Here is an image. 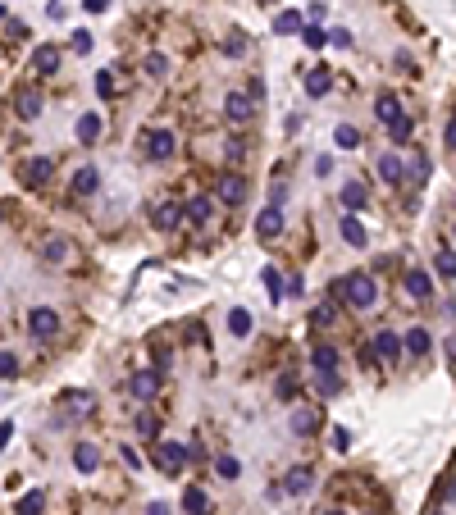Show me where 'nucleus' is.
Wrapping results in <instances>:
<instances>
[{"label": "nucleus", "mask_w": 456, "mask_h": 515, "mask_svg": "<svg viewBox=\"0 0 456 515\" xmlns=\"http://www.w3.org/2000/svg\"><path fill=\"white\" fill-rule=\"evenodd\" d=\"M338 297L347 301L352 310H374V301H379V283H374V274H365V269H356V274H347V278H338V287H333Z\"/></svg>", "instance_id": "1"}, {"label": "nucleus", "mask_w": 456, "mask_h": 515, "mask_svg": "<svg viewBox=\"0 0 456 515\" xmlns=\"http://www.w3.org/2000/svg\"><path fill=\"white\" fill-rule=\"evenodd\" d=\"M27 333H32V342H55V337H60V315H55L51 306H32Z\"/></svg>", "instance_id": "2"}, {"label": "nucleus", "mask_w": 456, "mask_h": 515, "mask_svg": "<svg viewBox=\"0 0 456 515\" xmlns=\"http://www.w3.org/2000/svg\"><path fill=\"white\" fill-rule=\"evenodd\" d=\"M187 447L183 442H169V438H155V465H160L164 474H183V465H187Z\"/></svg>", "instance_id": "3"}, {"label": "nucleus", "mask_w": 456, "mask_h": 515, "mask_svg": "<svg viewBox=\"0 0 456 515\" xmlns=\"http://www.w3.org/2000/svg\"><path fill=\"white\" fill-rule=\"evenodd\" d=\"M173 147H178V142H173L169 128H147V132H142V151H147V160H169Z\"/></svg>", "instance_id": "4"}, {"label": "nucleus", "mask_w": 456, "mask_h": 515, "mask_svg": "<svg viewBox=\"0 0 456 515\" xmlns=\"http://www.w3.org/2000/svg\"><path fill=\"white\" fill-rule=\"evenodd\" d=\"M370 352H374V361L397 365V361H402V337H397L393 328H379V333H374V342H370Z\"/></svg>", "instance_id": "5"}, {"label": "nucleus", "mask_w": 456, "mask_h": 515, "mask_svg": "<svg viewBox=\"0 0 456 515\" xmlns=\"http://www.w3.org/2000/svg\"><path fill=\"white\" fill-rule=\"evenodd\" d=\"M32 73L37 77H55V73H60V46H55V42H42L32 51Z\"/></svg>", "instance_id": "6"}, {"label": "nucleus", "mask_w": 456, "mask_h": 515, "mask_svg": "<svg viewBox=\"0 0 456 515\" xmlns=\"http://www.w3.org/2000/svg\"><path fill=\"white\" fill-rule=\"evenodd\" d=\"M14 114H18L23 123H32L37 114H42V92H37L32 82H27V87H18V96H14Z\"/></svg>", "instance_id": "7"}, {"label": "nucleus", "mask_w": 456, "mask_h": 515, "mask_svg": "<svg viewBox=\"0 0 456 515\" xmlns=\"http://www.w3.org/2000/svg\"><path fill=\"white\" fill-rule=\"evenodd\" d=\"M51 173H55V160L51 155H37V160H27L18 169V178H23V187H37V182H51Z\"/></svg>", "instance_id": "8"}, {"label": "nucleus", "mask_w": 456, "mask_h": 515, "mask_svg": "<svg viewBox=\"0 0 456 515\" xmlns=\"http://www.w3.org/2000/svg\"><path fill=\"white\" fill-rule=\"evenodd\" d=\"M278 488H283L288 497H306V492L315 488V474H310L306 465H292V470L283 474V483H278Z\"/></svg>", "instance_id": "9"}, {"label": "nucleus", "mask_w": 456, "mask_h": 515, "mask_svg": "<svg viewBox=\"0 0 456 515\" xmlns=\"http://www.w3.org/2000/svg\"><path fill=\"white\" fill-rule=\"evenodd\" d=\"M338 197H343V210L347 215H361L365 206H370V187H365V182H343V192H338Z\"/></svg>", "instance_id": "10"}, {"label": "nucleus", "mask_w": 456, "mask_h": 515, "mask_svg": "<svg viewBox=\"0 0 456 515\" xmlns=\"http://www.w3.org/2000/svg\"><path fill=\"white\" fill-rule=\"evenodd\" d=\"M155 387H160V374H155V369H133V378H128V392L137 397V402H151V397H155Z\"/></svg>", "instance_id": "11"}, {"label": "nucleus", "mask_w": 456, "mask_h": 515, "mask_svg": "<svg viewBox=\"0 0 456 515\" xmlns=\"http://www.w3.org/2000/svg\"><path fill=\"white\" fill-rule=\"evenodd\" d=\"M42 260L46 265H69L73 260V242L69 237H46L42 242Z\"/></svg>", "instance_id": "12"}, {"label": "nucleus", "mask_w": 456, "mask_h": 515, "mask_svg": "<svg viewBox=\"0 0 456 515\" xmlns=\"http://www.w3.org/2000/svg\"><path fill=\"white\" fill-rule=\"evenodd\" d=\"M224 114H228L233 123H251V119H256V105H251L242 92H228L224 96Z\"/></svg>", "instance_id": "13"}, {"label": "nucleus", "mask_w": 456, "mask_h": 515, "mask_svg": "<svg viewBox=\"0 0 456 515\" xmlns=\"http://www.w3.org/2000/svg\"><path fill=\"white\" fill-rule=\"evenodd\" d=\"M151 223L160 232H173L183 223V206H178V201H160V206H155V215H151Z\"/></svg>", "instance_id": "14"}, {"label": "nucleus", "mask_w": 456, "mask_h": 515, "mask_svg": "<svg viewBox=\"0 0 456 515\" xmlns=\"http://www.w3.org/2000/svg\"><path fill=\"white\" fill-rule=\"evenodd\" d=\"M219 201L242 206V201H247V178H242V173H224V178H219Z\"/></svg>", "instance_id": "15"}, {"label": "nucleus", "mask_w": 456, "mask_h": 515, "mask_svg": "<svg viewBox=\"0 0 456 515\" xmlns=\"http://www.w3.org/2000/svg\"><path fill=\"white\" fill-rule=\"evenodd\" d=\"M406 297L411 301H429L433 297V278L424 269H406Z\"/></svg>", "instance_id": "16"}, {"label": "nucleus", "mask_w": 456, "mask_h": 515, "mask_svg": "<svg viewBox=\"0 0 456 515\" xmlns=\"http://www.w3.org/2000/svg\"><path fill=\"white\" fill-rule=\"evenodd\" d=\"M374 114H379V123H393V119H402V96L397 92H379L374 96Z\"/></svg>", "instance_id": "17"}, {"label": "nucleus", "mask_w": 456, "mask_h": 515, "mask_svg": "<svg viewBox=\"0 0 456 515\" xmlns=\"http://www.w3.org/2000/svg\"><path fill=\"white\" fill-rule=\"evenodd\" d=\"M96 187H101V169H96V164H82V169L73 173V197H96Z\"/></svg>", "instance_id": "18"}, {"label": "nucleus", "mask_w": 456, "mask_h": 515, "mask_svg": "<svg viewBox=\"0 0 456 515\" xmlns=\"http://www.w3.org/2000/svg\"><path fill=\"white\" fill-rule=\"evenodd\" d=\"M310 361H315L319 374H338V347L333 342H315L310 347Z\"/></svg>", "instance_id": "19"}, {"label": "nucleus", "mask_w": 456, "mask_h": 515, "mask_svg": "<svg viewBox=\"0 0 456 515\" xmlns=\"http://www.w3.org/2000/svg\"><path fill=\"white\" fill-rule=\"evenodd\" d=\"M379 173H383V182H393V187H402V182H406V164H402V155H397V151L379 155Z\"/></svg>", "instance_id": "20"}, {"label": "nucleus", "mask_w": 456, "mask_h": 515, "mask_svg": "<svg viewBox=\"0 0 456 515\" xmlns=\"http://www.w3.org/2000/svg\"><path fill=\"white\" fill-rule=\"evenodd\" d=\"M315 429H319V411H315V406H297V411H292V433H297V438H310Z\"/></svg>", "instance_id": "21"}, {"label": "nucleus", "mask_w": 456, "mask_h": 515, "mask_svg": "<svg viewBox=\"0 0 456 515\" xmlns=\"http://www.w3.org/2000/svg\"><path fill=\"white\" fill-rule=\"evenodd\" d=\"M402 347L415 356V361H424V356L433 352V337H429V328H406V342H402Z\"/></svg>", "instance_id": "22"}, {"label": "nucleus", "mask_w": 456, "mask_h": 515, "mask_svg": "<svg viewBox=\"0 0 456 515\" xmlns=\"http://www.w3.org/2000/svg\"><path fill=\"white\" fill-rule=\"evenodd\" d=\"M256 232H260V237H278V232H283V210L265 206V210L256 215Z\"/></svg>", "instance_id": "23"}, {"label": "nucleus", "mask_w": 456, "mask_h": 515, "mask_svg": "<svg viewBox=\"0 0 456 515\" xmlns=\"http://www.w3.org/2000/svg\"><path fill=\"white\" fill-rule=\"evenodd\" d=\"M210 215H215V201L210 197H192L187 206H183V219L187 223H210Z\"/></svg>", "instance_id": "24"}, {"label": "nucleus", "mask_w": 456, "mask_h": 515, "mask_svg": "<svg viewBox=\"0 0 456 515\" xmlns=\"http://www.w3.org/2000/svg\"><path fill=\"white\" fill-rule=\"evenodd\" d=\"M73 465H78L82 474H92L96 465H101V447H96V442H78V447H73Z\"/></svg>", "instance_id": "25"}, {"label": "nucleus", "mask_w": 456, "mask_h": 515, "mask_svg": "<svg viewBox=\"0 0 456 515\" xmlns=\"http://www.w3.org/2000/svg\"><path fill=\"white\" fill-rule=\"evenodd\" d=\"M183 511H187V515H206L210 511L206 488H197V483H192V488H183Z\"/></svg>", "instance_id": "26"}, {"label": "nucleus", "mask_w": 456, "mask_h": 515, "mask_svg": "<svg viewBox=\"0 0 456 515\" xmlns=\"http://www.w3.org/2000/svg\"><path fill=\"white\" fill-rule=\"evenodd\" d=\"M328 87H333V73H328V69H310L306 73V96H310V101H319Z\"/></svg>", "instance_id": "27"}, {"label": "nucleus", "mask_w": 456, "mask_h": 515, "mask_svg": "<svg viewBox=\"0 0 456 515\" xmlns=\"http://www.w3.org/2000/svg\"><path fill=\"white\" fill-rule=\"evenodd\" d=\"M274 392H278V402H292V397L302 392V374H297V369H288V374H278Z\"/></svg>", "instance_id": "28"}, {"label": "nucleus", "mask_w": 456, "mask_h": 515, "mask_svg": "<svg viewBox=\"0 0 456 515\" xmlns=\"http://www.w3.org/2000/svg\"><path fill=\"white\" fill-rule=\"evenodd\" d=\"M96 137H101V114H82V119H78V142L92 147Z\"/></svg>", "instance_id": "29"}, {"label": "nucleus", "mask_w": 456, "mask_h": 515, "mask_svg": "<svg viewBox=\"0 0 456 515\" xmlns=\"http://www.w3.org/2000/svg\"><path fill=\"white\" fill-rule=\"evenodd\" d=\"M343 242H347V247H356V251L365 247V228H361V219H356V215H343Z\"/></svg>", "instance_id": "30"}, {"label": "nucleus", "mask_w": 456, "mask_h": 515, "mask_svg": "<svg viewBox=\"0 0 456 515\" xmlns=\"http://www.w3.org/2000/svg\"><path fill=\"white\" fill-rule=\"evenodd\" d=\"M228 333H233V337H247V333H251V310H242V306L228 310Z\"/></svg>", "instance_id": "31"}, {"label": "nucleus", "mask_w": 456, "mask_h": 515, "mask_svg": "<svg viewBox=\"0 0 456 515\" xmlns=\"http://www.w3.org/2000/svg\"><path fill=\"white\" fill-rule=\"evenodd\" d=\"M411 132H415V119H411V114H402V119L388 123V137H393L397 147H402V142H411Z\"/></svg>", "instance_id": "32"}, {"label": "nucleus", "mask_w": 456, "mask_h": 515, "mask_svg": "<svg viewBox=\"0 0 456 515\" xmlns=\"http://www.w3.org/2000/svg\"><path fill=\"white\" fill-rule=\"evenodd\" d=\"M42 511H46V492H42V488L18 497V515H42Z\"/></svg>", "instance_id": "33"}, {"label": "nucleus", "mask_w": 456, "mask_h": 515, "mask_svg": "<svg viewBox=\"0 0 456 515\" xmlns=\"http://www.w3.org/2000/svg\"><path fill=\"white\" fill-rule=\"evenodd\" d=\"M274 32H278V37H288V32H302V14H297V9H283V14L274 18Z\"/></svg>", "instance_id": "34"}, {"label": "nucleus", "mask_w": 456, "mask_h": 515, "mask_svg": "<svg viewBox=\"0 0 456 515\" xmlns=\"http://www.w3.org/2000/svg\"><path fill=\"white\" fill-rule=\"evenodd\" d=\"M260 283H265V292L274 297V301L283 297V278H278V269H260Z\"/></svg>", "instance_id": "35"}, {"label": "nucleus", "mask_w": 456, "mask_h": 515, "mask_svg": "<svg viewBox=\"0 0 456 515\" xmlns=\"http://www.w3.org/2000/svg\"><path fill=\"white\" fill-rule=\"evenodd\" d=\"M224 55H228V60H242V55H247V37H242V32H228Z\"/></svg>", "instance_id": "36"}, {"label": "nucleus", "mask_w": 456, "mask_h": 515, "mask_svg": "<svg viewBox=\"0 0 456 515\" xmlns=\"http://www.w3.org/2000/svg\"><path fill=\"white\" fill-rule=\"evenodd\" d=\"M114 87H119V73H114V69L96 73V92H101V96H114Z\"/></svg>", "instance_id": "37"}, {"label": "nucleus", "mask_w": 456, "mask_h": 515, "mask_svg": "<svg viewBox=\"0 0 456 515\" xmlns=\"http://www.w3.org/2000/svg\"><path fill=\"white\" fill-rule=\"evenodd\" d=\"M137 433H142V438H160V424H155V415H151V411H142V415H137Z\"/></svg>", "instance_id": "38"}, {"label": "nucleus", "mask_w": 456, "mask_h": 515, "mask_svg": "<svg viewBox=\"0 0 456 515\" xmlns=\"http://www.w3.org/2000/svg\"><path fill=\"white\" fill-rule=\"evenodd\" d=\"M429 169H433V164H429V155H415V173H411V178H415V187H424V182H429Z\"/></svg>", "instance_id": "39"}, {"label": "nucleus", "mask_w": 456, "mask_h": 515, "mask_svg": "<svg viewBox=\"0 0 456 515\" xmlns=\"http://www.w3.org/2000/svg\"><path fill=\"white\" fill-rule=\"evenodd\" d=\"M333 142H338V147H361V132H356L352 123H343V128L333 132Z\"/></svg>", "instance_id": "40"}, {"label": "nucleus", "mask_w": 456, "mask_h": 515, "mask_svg": "<svg viewBox=\"0 0 456 515\" xmlns=\"http://www.w3.org/2000/svg\"><path fill=\"white\" fill-rule=\"evenodd\" d=\"M147 73H151V77H164V73H169V60H164L160 51H151V55H147Z\"/></svg>", "instance_id": "41"}, {"label": "nucleus", "mask_w": 456, "mask_h": 515, "mask_svg": "<svg viewBox=\"0 0 456 515\" xmlns=\"http://www.w3.org/2000/svg\"><path fill=\"white\" fill-rule=\"evenodd\" d=\"M215 470L224 474V479H238V470H242V465H238V456H215Z\"/></svg>", "instance_id": "42"}, {"label": "nucleus", "mask_w": 456, "mask_h": 515, "mask_svg": "<svg viewBox=\"0 0 456 515\" xmlns=\"http://www.w3.org/2000/svg\"><path fill=\"white\" fill-rule=\"evenodd\" d=\"M324 46H338V51H347V46H352V32H347V27H333V32H324Z\"/></svg>", "instance_id": "43"}, {"label": "nucleus", "mask_w": 456, "mask_h": 515, "mask_svg": "<svg viewBox=\"0 0 456 515\" xmlns=\"http://www.w3.org/2000/svg\"><path fill=\"white\" fill-rule=\"evenodd\" d=\"M0 378H18V356L14 352H0Z\"/></svg>", "instance_id": "44"}, {"label": "nucleus", "mask_w": 456, "mask_h": 515, "mask_svg": "<svg viewBox=\"0 0 456 515\" xmlns=\"http://www.w3.org/2000/svg\"><path fill=\"white\" fill-rule=\"evenodd\" d=\"M302 37H306V46H310V51H319V46H324V27H319V23L302 27Z\"/></svg>", "instance_id": "45"}, {"label": "nucleus", "mask_w": 456, "mask_h": 515, "mask_svg": "<svg viewBox=\"0 0 456 515\" xmlns=\"http://www.w3.org/2000/svg\"><path fill=\"white\" fill-rule=\"evenodd\" d=\"M333 319H338V310H333V306H315L310 324H315V328H324V324H333Z\"/></svg>", "instance_id": "46"}, {"label": "nucleus", "mask_w": 456, "mask_h": 515, "mask_svg": "<svg viewBox=\"0 0 456 515\" xmlns=\"http://www.w3.org/2000/svg\"><path fill=\"white\" fill-rule=\"evenodd\" d=\"M319 392H324V397L343 392V378H338V374H319Z\"/></svg>", "instance_id": "47"}, {"label": "nucleus", "mask_w": 456, "mask_h": 515, "mask_svg": "<svg viewBox=\"0 0 456 515\" xmlns=\"http://www.w3.org/2000/svg\"><path fill=\"white\" fill-rule=\"evenodd\" d=\"M283 201H288V187H283V182H269V206L283 210Z\"/></svg>", "instance_id": "48"}, {"label": "nucleus", "mask_w": 456, "mask_h": 515, "mask_svg": "<svg viewBox=\"0 0 456 515\" xmlns=\"http://www.w3.org/2000/svg\"><path fill=\"white\" fill-rule=\"evenodd\" d=\"M302 292H306V278H302V274H292V278L283 283V297H302Z\"/></svg>", "instance_id": "49"}, {"label": "nucleus", "mask_w": 456, "mask_h": 515, "mask_svg": "<svg viewBox=\"0 0 456 515\" xmlns=\"http://www.w3.org/2000/svg\"><path fill=\"white\" fill-rule=\"evenodd\" d=\"M73 51H78V55L92 51V32H82V27H78V32H73Z\"/></svg>", "instance_id": "50"}, {"label": "nucleus", "mask_w": 456, "mask_h": 515, "mask_svg": "<svg viewBox=\"0 0 456 515\" xmlns=\"http://www.w3.org/2000/svg\"><path fill=\"white\" fill-rule=\"evenodd\" d=\"M438 274H443V278H448V283H452V251H448V247L438 251Z\"/></svg>", "instance_id": "51"}, {"label": "nucleus", "mask_w": 456, "mask_h": 515, "mask_svg": "<svg viewBox=\"0 0 456 515\" xmlns=\"http://www.w3.org/2000/svg\"><path fill=\"white\" fill-rule=\"evenodd\" d=\"M224 155H228V160H242V155H247V142H238V137H233L228 147H224Z\"/></svg>", "instance_id": "52"}, {"label": "nucleus", "mask_w": 456, "mask_h": 515, "mask_svg": "<svg viewBox=\"0 0 456 515\" xmlns=\"http://www.w3.org/2000/svg\"><path fill=\"white\" fill-rule=\"evenodd\" d=\"M333 447H338V452H347V447H352V433H347V429H333Z\"/></svg>", "instance_id": "53"}, {"label": "nucleus", "mask_w": 456, "mask_h": 515, "mask_svg": "<svg viewBox=\"0 0 456 515\" xmlns=\"http://www.w3.org/2000/svg\"><path fill=\"white\" fill-rule=\"evenodd\" d=\"M9 438H14V424H9V420H0V452L9 447Z\"/></svg>", "instance_id": "54"}, {"label": "nucleus", "mask_w": 456, "mask_h": 515, "mask_svg": "<svg viewBox=\"0 0 456 515\" xmlns=\"http://www.w3.org/2000/svg\"><path fill=\"white\" fill-rule=\"evenodd\" d=\"M452 142H456V123L448 119V128H443V151H452Z\"/></svg>", "instance_id": "55"}, {"label": "nucleus", "mask_w": 456, "mask_h": 515, "mask_svg": "<svg viewBox=\"0 0 456 515\" xmlns=\"http://www.w3.org/2000/svg\"><path fill=\"white\" fill-rule=\"evenodd\" d=\"M82 9H92V14H105V9H110V0H82Z\"/></svg>", "instance_id": "56"}, {"label": "nucleus", "mask_w": 456, "mask_h": 515, "mask_svg": "<svg viewBox=\"0 0 456 515\" xmlns=\"http://www.w3.org/2000/svg\"><path fill=\"white\" fill-rule=\"evenodd\" d=\"M151 515H169V507H164V502H155V507H151Z\"/></svg>", "instance_id": "57"}, {"label": "nucleus", "mask_w": 456, "mask_h": 515, "mask_svg": "<svg viewBox=\"0 0 456 515\" xmlns=\"http://www.w3.org/2000/svg\"><path fill=\"white\" fill-rule=\"evenodd\" d=\"M429 515H448V507H443V511H429Z\"/></svg>", "instance_id": "58"}, {"label": "nucleus", "mask_w": 456, "mask_h": 515, "mask_svg": "<svg viewBox=\"0 0 456 515\" xmlns=\"http://www.w3.org/2000/svg\"><path fill=\"white\" fill-rule=\"evenodd\" d=\"M324 515H347V511H324Z\"/></svg>", "instance_id": "59"}, {"label": "nucleus", "mask_w": 456, "mask_h": 515, "mask_svg": "<svg viewBox=\"0 0 456 515\" xmlns=\"http://www.w3.org/2000/svg\"><path fill=\"white\" fill-rule=\"evenodd\" d=\"M0 223H5V206H0Z\"/></svg>", "instance_id": "60"}]
</instances>
